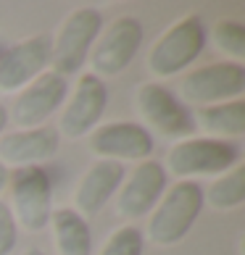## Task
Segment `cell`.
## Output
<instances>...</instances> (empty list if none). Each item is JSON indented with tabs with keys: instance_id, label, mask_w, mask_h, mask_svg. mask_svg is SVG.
<instances>
[{
	"instance_id": "1",
	"label": "cell",
	"mask_w": 245,
	"mask_h": 255,
	"mask_svg": "<svg viewBox=\"0 0 245 255\" xmlns=\"http://www.w3.org/2000/svg\"><path fill=\"white\" fill-rule=\"evenodd\" d=\"M203 211V187L198 182H177L166 190L148 221V237L156 245L172 248L190 234Z\"/></svg>"
},
{
	"instance_id": "2",
	"label": "cell",
	"mask_w": 245,
	"mask_h": 255,
	"mask_svg": "<svg viewBox=\"0 0 245 255\" xmlns=\"http://www.w3.org/2000/svg\"><path fill=\"white\" fill-rule=\"evenodd\" d=\"M206 24L198 13H187L158 37L148 53V69L156 77H174L185 71L206 48Z\"/></svg>"
},
{
	"instance_id": "3",
	"label": "cell",
	"mask_w": 245,
	"mask_h": 255,
	"mask_svg": "<svg viewBox=\"0 0 245 255\" xmlns=\"http://www.w3.org/2000/svg\"><path fill=\"white\" fill-rule=\"evenodd\" d=\"M8 187H11V213L16 226L21 224L26 232H42L50 224L53 216V182L50 174L42 166H26L13 168L8 174Z\"/></svg>"
},
{
	"instance_id": "4",
	"label": "cell",
	"mask_w": 245,
	"mask_h": 255,
	"mask_svg": "<svg viewBox=\"0 0 245 255\" xmlns=\"http://www.w3.org/2000/svg\"><path fill=\"white\" fill-rule=\"evenodd\" d=\"M103 32V13L98 8H77L63 18L55 40H50V63L55 74L71 77L79 74L87 55L95 45L98 34Z\"/></svg>"
},
{
	"instance_id": "5",
	"label": "cell",
	"mask_w": 245,
	"mask_h": 255,
	"mask_svg": "<svg viewBox=\"0 0 245 255\" xmlns=\"http://www.w3.org/2000/svg\"><path fill=\"white\" fill-rule=\"evenodd\" d=\"M240 163V150L238 145L227 139H182L172 145L166 155V168L174 176L187 179V176H214V174H227L230 168Z\"/></svg>"
},
{
	"instance_id": "6",
	"label": "cell",
	"mask_w": 245,
	"mask_h": 255,
	"mask_svg": "<svg viewBox=\"0 0 245 255\" xmlns=\"http://www.w3.org/2000/svg\"><path fill=\"white\" fill-rule=\"evenodd\" d=\"M140 45H143V24L135 16H119L116 21L106 26V32L98 34V40L87 55L92 74L98 79L121 74L135 61Z\"/></svg>"
},
{
	"instance_id": "7",
	"label": "cell",
	"mask_w": 245,
	"mask_h": 255,
	"mask_svg": "<svg viewBox=\"0 0 245 255\" xmlns=\"http://www.w3.org/2000/svg\"><path fill=\"white\" fill-rule=\"evenodd\" d=\"M245 92V69L238 61H219L190 71L182 79L180 95L187 103L198 106H216L230 103V98H240Z\"/></svg>"
},
{
	"instance_id": "8",
	"label": "cell",
	"mask_w": 245,
	"mask_h": 255,
	"mask_svg": "<svg viewBox=\"0 0 245 255\" xmlns=\"http://www.w3.org/2000/svg\"><path fill=\"white\" fill-rule=\"evenodd\" d=\"M135 108L140 119H145L164 137H187L195 129V121L190 111L185 108V103L158 82H148L135 92Z\"/></svg>"
},
{
	"instance_id": "9",
	"label": "cell",
	"mask_w": 245,
	"mask_h": 255,
	"mask_svg": "<svg viewBox=\"0 0 245 255\" xmlns=\"http://www.w3.org/2000/svg\"><path fill=\"white\" fill-rule=\"evenodd\" d=\"M106 106H108L106 82L98 79L95 74H84V77H79L69 103H66L55 131L63 137H69V139L87 137L90 131L98 127V121L103 119Z\"/></svg>"
},
{
	"instance_id": "10",
	"label": "cell",
	"mask_w": 245,
	"mask_h": 255,
	"mask_svg": "<svg viewBox=\"0 0 245 255\" xmlns=\"http://www.w3.org/2000/svg\"><path fill=\"white\" fill-rule=\"evenodd\" d=\"M69 95V84L61 74L45 71L18 92L13 103V124L18 129H37L48 121ZM8 116V119H11Z\"/></svg>"
},
{
	"instance_id": "11",
	"label": "cell",
	"mask_w": 245,
	"mask_h": 255,
	"mask_svg": "<svg viewBox=\"0 0 245 255\" xmlns=\"http://www.w3.org/2000/svg\"><path fill=\"white\" fill-rule=\"evenodd\" d=\"M87 147L106 160H145L153 153V134L135 121H114L90 131Z\"/></svg>"
},
{
	"instance_id": "12",
	"label": "cell",
	"mask_w": 245,
	"mask_h": 255,
	"mask_svg": "<svg viewBox=\"0 0 245 255\" xmlns=\"http://www.w3.org/2000/svg\"><path fill=\"white\" fill-rule=\"evenodd\" d=\"M166 190V171L158 160H143L119 187L116 197V216L127 221L143 219L158 205Z\"/></svg>"
},
{
	"instance_id": "13",
	"label": "cell",
	"mask_w": 245,
	"mask_h": 255,
	"mask_svg": "<svg viewBox=\"0 0 245 255\" xmlns=\"http://www.w3.org/2000/svg\"><path fill=\"white\" fill-rule=\"evenodd\" d=\"M50 34H34L0 55V90H24L32 79L45 74L50 63Z\"/></svg>"
},
{
	"instance_id": "14",
	"label": "cell",
	"mask_w": 245,
	"mask_h": 255,
	"mask_svg": "<svg viewBox=\"0 0 245 255\" xmlns=\"http://www.w3.org/2000/svg\"><path fill=\"white\" fill-rule=\"evenodd\" d=\"M61 134L53 127H37V129H18L11 134L0 137V163L5 168H26V166H42L58 153Z\"/></svg>"
},
{
	"instance_id": "15",
	"label": "cell",
	"mask_w": 245,
	"mask_h": 255,
	"mask_svg": "<svg viewBox=\"0 0 245 255\" xmlns=\"http://www.w3.org/2000/svg\"><path fill=\"white\" fill-rule=\"evenodd\" d=\"M124 182V166L116 160H98L92 163L84 176L79 179L77 190H74V211L79 216H95L100 213L106 203L119 192Z\"/></svg>"
},
{
	"instance_id": "16",
	"label": "cell",
	"mask_w": 245,
	"mask_h": 255,
	"mask_svg": "<svg viewBox=\"0 0 245 255\" xmlns=\"http://www.w3.org/2000/svg\"><path fill=\"white\" fill-rule=\"evenodd\" d=\"M53 242L61 255H92V232L84 216L74 208H58L50 216Z\"/></svg>"
},
{
	"instance_id": "17",
	"label": "cell",
	"mask_w": 245,
	"mask_h": 255,
	"mask_svg": "<svg viewBox=\"0 0 245 255\" xmlns=\"http://www.w3.org/2000/svg\"><path fill=\"white\" fill-rule=\"evenodd\" d=\"M195 124L214 137H243L245 134V103L230 100L216 103V106H203L195 113Z\"/></svg>"
},
{
	"instance_id": "18",
	"label": "cell",
	"mask_w": 245,
	"mask_h": 255,
	"mask_svg": "<svg viewBox=\"0 0 245 255\" xmlns=\"http://www.w3.org/2000/svg\"><path fill=\"white\" fill-rule=\"evenodd\" d=\"M243 200H245V166L243 163L230 168L227 174H222L203 192V203L214 208V211H232V208H240Z\"/></svg>"
},
{
	"instance_id": "19",
	"label": "cell",
	"mask_w": 245,
	"mask_h": 255,
	"mask_svg": "<svg viewBox=\"0 0 245 255\" xmlns=\"http://www.w3.org/2000/svg\"><path fill=\"white\" fill-rule=\"evenodd\" d=\"M211 37H214L216 48L224 50L227 55H232V58L240 61L245 55V26L240 21H235V18H222V21H216Z\"/></svg>"
},
{
	"instance_id": "20",
	"label": "cell",
	"mask_w": 245,
	"mask_h": 255,
	"mask_svg": "<svg viewBox=\"0 0 245 255\" xmlns=\"http://www.w3.org/2000/svg\"><path fill=\"white\" fill-rule=\"evenodd\" d=\"M143 250H145V234L129 224L111 234L98 255H143Z\"/></svg>"
},
{
	"instance_id": "21",
	"label": "cell",
	"mask_w": 245,
	"mask_h": 255,
	"mask_svg": "<svg viewBox=\"0 0 245 255\" xmlns=\"http://www.w3.org/2000/svg\"><path fill=\"white\" fill-rule=\"evenodd\" d=\"M16 234H18V226L13 221V213L8 203L0 200V255H11L16 248Z\"/></svg>"
},
{
	"instance_id": "22",
	"label": "cell",
	"mask_w": 245,
	"mask_h": 255,
	"mask_svg": "<svg viewBox=\"0 0 245 255\" xmlns=\"http://www.w3.org/2000/svg\"><path fill=\"white\" fill-rule=\"evenodd\" d=\"M5 127H8V111H5L3 103H0V134L5 131Z\"/></svg>"
},
{
	"instance_id": "23",
	"label": "cell",
	"mask_w": 245,
	"mask_h": 255,
	"mask_svg": "<svg viewBox=\"0 0 245 255\" xmlns=\"http://www.w3.org/2000/svg\"><path fill=\"white\" fill-rule=\"evenodd\" d=\"M8 174H11V171H8V168L0 163V192H3L5 187H8Z\"/></svg>"
},
{
	"instance_id": "24",
	"label": "cell",
	"mask_w": 245,
	"mask_h": 255,
	"mask_svg": "<svg viewBox=\"0 0 245 255\" xmlns=\"http://www.w3.org/2000/svg\"><path fill=\"white\" fill-rule=\"evenodd\" d=\"M24 255H45V253H42V250H26Z\"/></svg>"
}]
</instances>
